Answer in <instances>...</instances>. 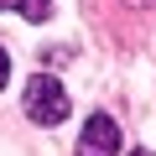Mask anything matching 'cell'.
Wrapping results in <instances>:
<instances>
[{
    "label": "cell",
    "instance_id": "cell-1",
    "mask_svg": "<svg viewBox=\"0 0 156 156\" xmlns=\"http://www.w3.org/2000/svg\"><path fill=\"white\" fill-rule=\"evenodd\" d=\"M26 115L37 120V125H62L68 120V94H62V83L57 78H31L26 83Z\"/></svg>",
    "mask_w": 156,
    "mask_h": 156
},
{
    "label": "cell",
    "instance_id": "cell-2",
    "mask_svg": "<svg viewBox=\"0 0 156 156\" xmlns=\"http://www.w3.org/2000/svg\"><path fill=\"white\" fill-rule=\"evenodd\" d=\"M115 151H120V125L109 115H89L78 135V156H115Z\"/></svg>",
    "mask_w": 156,
    "mask_h": 156
},
{
    "label": "cell",
    "instance_id": "cell-3",
    "mask_svg": "<svg viewBox=\"0 0 156 156\" xmlns=\"http://www.w3.org/2000/svg\"><path fill=\"white\" fill-rule=\"evenodd\" d=\"M0 11H21L26 21H47L52 16V0H0Z\"/></svg>",
    "mask_w": 156,
    "mask_h": 156
},
{
    "label": "cell",
    "instance_id": "cell-4",
    "mask_svg": "<svg viewBox=\"0 0 156 156\" xmlns=\"http://www.w3.org/2000/svg\"><path fill=\"white\" fill-rule=\"evenodd\" d=\"M5 78H11V57L0 52V89H5Z\"/></svg>",
    "mask_w": 156,
    "mask_h": 156
},
{
    "label": "cell",
    "instance_id": "cell-5",
    "mask_svg": "<svg viewBox=\"0 0 156 156\" xmlns=\"http://www.w3.org/2000/svg\"><path fill=\"white\" fill-rule=\"evenodd\" d=\"M130 5H156V0H130Z\"/></svg>",
    "mask_w": 156,
    "mask_h": 156
},
{
    "label": "cell",
    "instance_id": "cell-6",
    "mask_svg": "<svg viewBox=\"0 0 156 156\" xmlns=\"http://www.w3.org/2000/svg\"><path fill=\"white\" fill-rule=\"evenodd\" d=\"M130 156H151V151H130Z\"/></svg>",
    "mask_w": 156,
    "mask_h": 156
}]
</instances>
